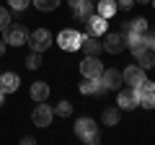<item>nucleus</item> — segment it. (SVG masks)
Returning a JSON list of instances; mask_svg holds the SVG:
<instances>
[{
    "instance_id": "f257e3e1",
    "label": "nucleus",
    "mask_w": 155,
    "mask_h": 145,
    "mask_svg": "<svg viewBox=\"0 0 155 145\" xmlns=\"http://www.w3.org/2000/svg\"><path fill=\"white\" fill-rule=\"evenodd\" d=\"M75 132H78V137L83 140V143H91V145H96V143L101 140L98 124H96L93 119H88V117L78 119V124H75Z\"/></svg>"
},
{
    "instance_id": "f03ea898",
    "label": "nucleus",
    "mask_w": 155,
    "mask_h": 145,
    "mask_svg": "<svg viewBox=\"0 0 155 145\" xmlns=\"http://www.w3.org/2000/svg\"><path fill=\"white\" fill-rule=\"evenodd\" d=\"M28 47H31L34 52H44L47 47L52 44V34L47 31V29H34V31H28Z\"/></svg>"
},
{
    "instance_id": "7ed1b4c3",
    "label": "nucleus",
    "mask_w": 155,
    "mask_h": 145,
    "mask_svg": "<svg viewBox=\"0 0 155 145\" xmlns=\"http://www.w3.org/2000/svg\"><path fill=\"white\" fill-rule=\"evenodd\" d=\"M80 39H83V34H80V31H75V29H65V31H60V36H57V44H60L65 52H75V49H80Z\"/></svg>"
},
{
    "instance_id": "20e7f679",
    "label": "nucleus",
    "mask_w": 155,
    "mask_h": 145,
    "mask_svg": "<svg viewBox=\"0 0 155 145\" xmlns=\"http://www.w3.org/2000/svg\"><path fill=\"white\" fill-rule=\"evenodd\" d=\"M134 93H137V104L140 106H145V109H153L155 106V83L142 80V83L134 88Z\"/></svg>"
},
{
    "instance_id": "39448f33",
    "label": "nucleus",
    "mask_w": 155,
    "mask_h": 145,
    "mask_svg": "<svg viewBox=\"0 0 155 145\" xmlns=\"http://www.w3.org/2000/svg\"><path fill=\"white\" fill-rule=\"evenodd\" d=\"M3 31H5V44H11V47H23L28 42V31L23 26H18V23L5 26Z\"/></svg>"
},
{
    "instance_id": "423d86ee",
    "label": "nucleus",
    "mask_w": 155,
    "mask_h": 145,
    "mask_svg": "<svg viewBox=\"0 0 155 145\" xmlns=\"http://www.w3.org/2000/svg\"><path fill=\"white\" fill-rule=\"evenodd\" d=\"M52 117H54V109L47 106V101H41V106H36V109L31 112V122L36 124V127H49Z\"/></svg>"
},
{
    "instance_id": "0eeeda50",
    "label": "nucleus",
    "mask_w": 155,
    "mask_h": 145,
    "mask_svg": "<svg viewBox=\"0 0 155 145\" xmlns=\"http://www.w3.org/2000/svg\"><path fill=\"white\" fill-rule=\"evenodd\" d=\"M80 72H83L85 78H101L104 65L98 62V57H96V55H85V60L80 62Z\"/></svg>"
},
{
    "instance_id": "6e6552de",
    "label": "nucleus",
    "mask_w": 155,
    "mask_h": 145,
    "mask_svg": "<svg viewBox=\"0 0 155 145\" xmlns=\"http://www.w3.org/2000/svg\"><path fill=\"white\" fill-rule=\"evenodd\" d=\"M122 80L129 86V88H137V86L145 80V70H142L140 65H129L127 70L122 72Z\"/></svg>"
},
{
    "instance_id": "1a4fd4ad",
    "label": "nucleus",
    "mask_w": 155,
    "mask_h": 145,
    "mask_svg": "<svg viewBox=\"0 0 155 145\" xmlns=\"http://www.w3.org/2000/svg\"><path fill=\"white\" fill-rule=\"evenodd\" d=\"M83 26H85V34H88V36H98V34H106V18L96 13V16L85 18Z\"/></svg>"
},
{
    "instance_id": "9d476101",
    "label": "nucleus",
    "mask_w": 155,
    "mask_h": 145,
    "mask_svg": "<svg viewBox=\"0 0 155 145\" xmlns=\"http://www.w3.org/2000/svg\"><path fill=\"white\" fill-rule=\"evenodd\" d=\"M101 83H104V88L114 91V88H119V86H122L124 80H122V72H119V70L109 67V70H104V72H101Z\"/></svg>"
},
{
    "instance_id": "9b49d317",
    "label": "nucleus",
    "mask_w": 155,
    "mask_h": 145,
    "mask_svg": "<svg viewBox=\"0 0 155 145\" xmlns=\"http://www.w3.org/2000/svg\"><path fill=\"white\" fill-rule=\"evenodd\" d=\"M124 47H127V36L124 34H109V39L104 42V49L111 52V55H119Z\"/></svg>"
},
{
    "instance_id": "f8f14e48",
    "label": "nucleus",
    "mask_w": 155,
    "mask_h": 145,
    "mask_svg": "<svg viewBox=\"0 0 155 145\" xmlns=\"http://www.w3.org/2000/svg\"><path fill=\"white\" fill-rule=\"evenodd\" d=\"M127 47L137 55V52H142L145 47H150V42H147V34H134V31H129L127 34Z\"/></svg>"
},
{
    "instance_id": "ddd939ff",
    "label": "nucleus",
    "mask_w": 155,
    "mask_h": 145,
    "mask_svg": "<svg viewBox=\"0 0 155 145\" xmlns=\"http://www.w3.org/2000/svg\"><path fill=\"white\" fill-rule=\"evenodd\" d=\"M18 83H21V78H18L16 72H0V91H3V93L18 91Z\"/></svg>"
},
{
    "instance_id": "4468645a",
    "label": "nucleus",
    "mask_w": 155,
    "mask_h": 145,
    "mask_svg": "<svg viewBox=\"0 0 155 145\" xmlns=\"http://www.w3.org/2000/svg\"><path fill=\"white\" fill-rule=\"evenodd\" d=\"M80 49H83L85 55H98V52L104 49V44L96 42L93 36H88V34H83V39H80Z\"/></svg>"
},
{
    "instance_id": "2eb2a0df",
    "label": "nucleus",
    "mask_w": 155,
    "mask_h": 145,
    "mask_svg": "<svg viewBox=\"0 0 155 145\" xmlns=\"http://www.w3.org/2000/svg\"><path fill=\"white\" fill-rule=\"evenodd\" d=\"M104 91V83H101V78H85L83 83H80V93H85V96H93V93H101Z\"/></svg>"
},
{
    "instance_id": "dca6fc26",
    "label": "nucleus",
    "mask_w": 155,
    "mask_h": 145,
    "mask_svg": "<svg viewBox=\"0 0 155 145\" xmlns=\"http://www.w3.org/2000/svg\"><path fill=\"white\" fill-rule=\"evenodd\" d=\"M119 106H122V109H134V106H137V93H134V88L119 91Z\"/></svg>"
},
{
    "instance_id": "f3484780",
    "label": "nucleus",
    "mask_w": 155,
    "mask_h": 145,
    "mask_svg": "<svg viewBox=\"0 0 155 145\" xmlns=\"http://www.w3.org/2000/svg\"><path fill=\"white\" fill-rule=\"evenodd\" d=\"M137 62L142 70H150V67H155V52L150 49V47H145L142 52H137Z\"/></svg>"
},
{
    "instance_id": "a211bd4d",
    "label": "nucleus",
    "mask_w": 155,
    "mask_h": 145,
    "mask_svg": "<svg viewBox=\"0 0 155 145\" xmlns=\"http://www.w3.org/2000/svg\"><path fill=\"white\" fill-rule=\"evenodd\" d=\"M31 99L36 101V104L47 101V99H49V86L41 83V80H39V83H34V86H31Z\"/></svg>"
},
{
    "instance_id": "6ab92c4d",
    "label": "nucleus",
    "mask_w": 155,
    "mask_h": 145,
    "mask_svg": "<svg viewBox=\"0 0 155 145\" xmlns=\"http://www.w3.org/2000/svg\"><path fill=\"white\" fill-rule=\"evenodd\" d=\"M116 11H119V8H116V0H98V16H104L106 21H109Z\"/></svg>"
},
{
    "instance_id": "aec40b11",
    "label": "nucleus",
    "mask_w": 155,
    "mask_h": 145,
    "mask_svg": "<svg viewBox=\"0 0 155 145\" xmlns=\"http://www.w3.org/2000/svg\"><path fill=\"white\" fill-rule=\"evenodd\" d=\"M129 31H134V34H147V21H145V18H134L132 23H124V34H129Z\"/></svg>"
},
{
    "instance_id": "412c9836",
    "label": "nucleus",
    "mask_w": 155,
    "mask_h": 145,
    "mask_svg": "<svg viewBox=\"0 0 155 145\" xmlns=\"http://www.w3.org/2000/svg\"><path fill=\"white\" fill-rule=\"evenodd\" d=\"M34 5H36L39 11H54V8L60 5V0H34Z\"/></svg>"
},
{
    "instance_id": "4be33fe9",
    "label": "nucleus",
    "mask_w": 155,
    "mask_h": 145,
    "mask_svg": "<svg viewBox=\"0 0 155 145\" xmlns=\"http://www.w3.org/2000/svg\"><path fill=\"white\" fill-rule=\"evenodd\" d=\"M26 65H28V70H39V67H41V52H31L28 60H26Z\"/></svg>"
},
{
    "instance_id": "5701e85b",
    "label": "nucleus",
    "mask_w": 155,
    "mask_h": 145,
    "mask_svg": "<svg viewBox=\"0 0 155 145\" xmlns=\"http://www.w3.org/2000/svg\"><path fill=\"white\" fill-rule=\"evenodd\" d=\"M54 114H60V117H70V114H72V104H70V101H60L57 109H54Z\"/></svg>"
},
{
    "instance_id": "b1692460",
    "label": "nucleus",
    "mask_w": 155,
    "mask_h": 145,
    "mask_svg": "<svg viewBox=\"0 0 155 145\" xmlns=\"http://www.w3.org/2000/svg\"><path fill=\"white\" fill-rule=\"evenodd\" d=\"M119 122V109H106L104 112V124H116Z\"/></svg>"
},
{
    "instance_id": "393cba45",
    "label": "nucleus",
    "mask_w": 155,
    "mask_h": 145,
    "mask_svg": "<svg viewBox=\"0 0 155 145\" xmlns=\"http://www.w3.org/2000/svg\"><path fill=\"white\" fill-rule=\"evenodd\" d=\"M28 3H31V0H8V5H11L13 11H23Z\"/></svg>"
},
{
    "instance_id": "a878e982",
    "label": "nucleus",
    "mask_w": 155,
    "mask_h": 145,
    "mask_svg": "<svg viewBox=\"0 0 155 145\" xmlns=\"http://www.w3.org/2000/svg\"><path fill=\"white\" fill-rule=\"evenodd\" d=\"M8 23H11V16H8V11H5V8H0V31H3V29H5Z\"/></svg>"
},
{
    "instance_id": "bb28decb",
    "label": "nucleus",
    "mask_w": 155,
    "mask_h": 145,
    "mask_svg": "<svg viewBox=\"0 0 155 145\" xmlns=\"http://www.w3.org/2000/svg\"><path fill=\"white\" fill-rule=\"evenodd\" d=\"M134 5V0H116V8H122V11H129Z\"/></svg>"
},
{
    "instance_id": "cd10ccee",
    "label": "nucleus",
    "mask_w": 155,
    "mask_h": 145,
    "mask_svg": "<svg viewBox=\"0 0 155 145\" xmlns=\"http://www.w3.org/2000/svg\"><path fill=\"white\" fill-rule=\"evenodd\" d=\"M147 42H150V49L155 52V34H147Z\"/></svg>"
},
{
    "instance_id": "c85d7f7f",
    "label": "nucleus",
    "mask_w": 155,
    "mask_h": 145,
    "mask_svg": "<svg viewBox=\"0 0 155 145\" xmlns=\"http://www.w3.org/2000/svg\"><path fill=\"white\" fill-rule=\"evenodd\" d=\"M3 52H5V42H0V55H3Z\"/></svg>"
},
{
    "instance_id": "c756f323",
    "label": "nucleus",
    "mask_w": 155,
    "mask_h": 145,
    "mask_svg": "<svg viewBox=\"0 0 155 145\" xmlns=\"http://www.w3.org/2000/svg\"><path fill=\"white\" fill-rule=\"evenodd\" d=\"M3 96H5V93H3V91H0V104H3Z\"/></svg>"
},
{
    "instance_id": "7c9ffc66",
    "label": "nucleus",
    "mask_w": 155,
    "mask_h": 145,
    "mask_svg": "<svg viewBox=\"0 0 155 145\" xmlns=\"http://www.w3.org/2000/svg\"><path fill=\"white\" fill-rule=\"evenodd\" d=\"M137 3H150V0H137Z\"/></svg>"
},
{
    "instance_id": "2f4dec72",
    "label": "nucleus",
    "mask_w": 155,
    "mask_h": 145,
    "mask_svg": "<svg viewBox=\"0 0 155 145\" xmlns=\"http://www.w3.org/2000/svg\"><path fill=\"white\" fill-rule=\"evenodd\" d=\"M88 3H96V0H88Z\"/></svg>"
},
{
    "instance_id": "473e14b6",
    "label": "nucleus",
    "mask_w": 155,
    "mask_h": 145,
    "mask_svg": "<svg viewBox=\"0 0 155 145\" xmlns=\"http://www.w3.org/2000/svg\"><path fill=\"white\" fill-rule=\"evenodd\" d=\"M153 5H155V0H153Z\"/></svg>"
}]
</instances>
